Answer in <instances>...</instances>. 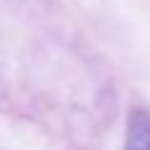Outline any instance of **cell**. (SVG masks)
I'll list each match as a JSON object with an SVG mask.
<instances>
[{
  "label": "cell",
  "instance_id": "obj_1",
  "mask_svg": "<svg viewBox=\"0 0 150 150\" xmlns=\"http://www.w3.org/2000/svg\"><path fill=\"white\" fill-rule=\"evenodd\" d=\"M128 145L130 148H150V112L133 108L128 120Z\"/></svg>",
  "mask_w": 150,
  "mask_h": 150
}]
</instances>
